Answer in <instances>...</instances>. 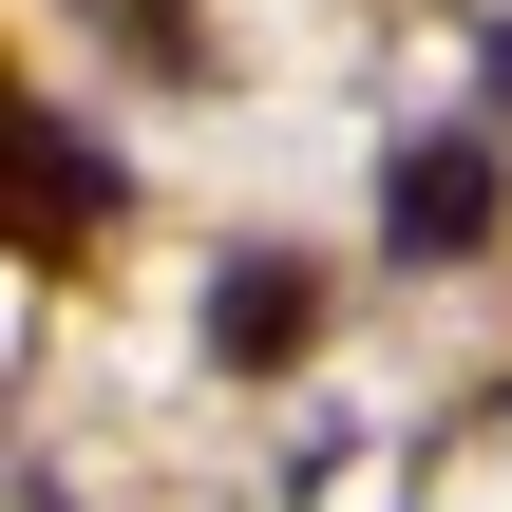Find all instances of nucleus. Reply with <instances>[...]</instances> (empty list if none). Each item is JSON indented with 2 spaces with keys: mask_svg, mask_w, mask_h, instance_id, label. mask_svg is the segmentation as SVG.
<instances>
[{
  "mask_svg": "<svg viewBox=\"0 0 512 512\" xmlns=\"http://www.w3.org/2000/svg\"><path fill=\"white\" fill-rule=\"evenodd\" d=\"M95 209H114V152H95V133H76V114H38V190H19V247H38V266H57V247H76V228H95Z\"/></svg>",
  "mask_w": 512,
  "mask_h": 512,
  "instance_id": "obj_3",
  "label": "nucleus"
},
{
  "mask_svg": "<svg viewBox=\"0 0 512 512\" xmlns=\"http://www.w3.org/2000/svg\"><path fill=\"white\" fill-rule=\"evenodd\" d=\"M304 342H323V266H304V247H247V266L209 285V361H228V380H285Z\"/></svg>",
  "mask_w": 512,
  "mask_h": 512,
  "instance_id": "obj_2",
  "label": "nucleus"
},
{
  "mask_svg": "<svg viewBox=\"0 0 512 512\" xmlns=\"http://www.w3.org/2000/svg\"><path fill=\"white\" fill-rule=\"evenodd\" d=\"M494 209H512V171H494L475 114H456V133H399V171H380V247H399V266H456Z\"/></svg>",
  "mask_w": 512,
  "mask_h": 512,
  "instance_id": "obj_1",
  "label": "nucleus"
}]
</instances>
